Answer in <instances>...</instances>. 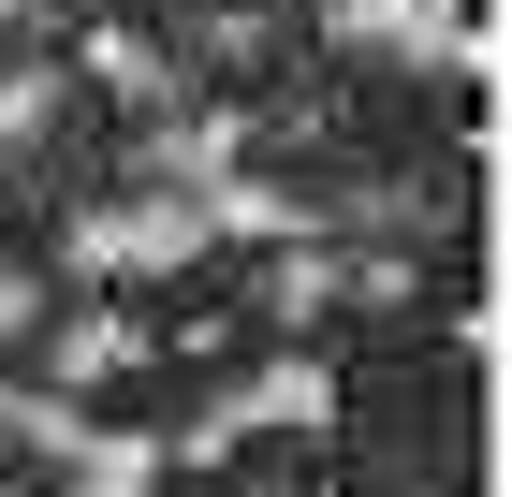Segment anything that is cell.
Instances as JSON below:
<instances>
[{
  "instance_id": "cell-1",
  "label": "cell",
  "mask_w": 512,
  "mask_h": 497,
  "mask_svg": "<svg viewBox=\"0 0 512 497\" xmlns=\"http://www.w3.org/2000/svg\"><path fill=\"white\" fill-rule=\"evenodd\" d=\"M322 44H352V59H410V74H469V59H483L454 0H322Z\"/></svg>"
},
{
  "instance_id": "cell-2",
  "label": "cell",
  "mask_w": 512,
  "mask_h": 497,
  "mask_svg": "<svg viewBox=\"0 0 512 497\" xmlns=\"http://www.w3.org/2000/svg\"><path fill=\"white\" fill-rule=\"evenodd\" d=\"M88 74L118 88V103H161V88H176V74L147 59V30H88Z\"/></svg>"
},
{
  "instance_id": "cell-3",
  "label": "cell",
  "mask_w": 512,
  "mask_h": 497,
  "mask_svg": "<svg viewBox=\"0 0 512 497\" xmlns=\"http://www.w3.org/2000/svg\"><path fill=\"white\" fill-rule=\"evenodd\" d=\"M59 366H74V381H88V366H132V322H74V337H59Z\"/></svg>"
},
{
  "instance_id": "cell-4",
  "label": "cell",
  "mask_w": 512,
  "mask_h": 497,
  "mask_svg": "<svg viewBox=\"0 0 512 497\" xmlns=\"http://www.w3.org/2000/svg\"><path fill=\"white\" fill-rule=\"evenodd\" d=\"M15 322H30V264L0 249V337H15Z\"/></svg>"
},
{
  "instance_id": "cell-5",
  "label": "cell",
  "mask_w": 512,
  "mask_h": 497,
  "mask_svg": "<svg viewBox=\"0 0 512 497\" xmlns=\"http://www.w3.org/2000/svg\"><path fill=\"white\" fill-rule=\"evenodd\" d=\"M0 15H44V0H0Z\"/></svg>"
}]
</instances>
